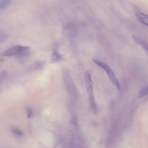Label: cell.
<instances>
[{"label":"cell","mask_w":148,"mask_h":148,"mask_svg":"<svg viewBox=\"0 0 148 148\" xmlns=\"http://www.w3.org/2000/svg\"><path fill=\"white\" fill-rule=\"evenodd\" d=\"M29 49L26 46L20 45L13 46L2 52L1 55L2 56H9L16 55L25 56L29 52Z\"/></svg>","instance_id":"6da1fadb"},{"label":"cell","mask_w":148,"mask_h":148,"mask_svg":"<svg viewBox=\"0 0 148 148\" xmlns=\"http://www.w3.org/2000/svg\"><path fill=\"white\" fill-rule=\"evenodd\" d=\"M92 61L101 67L107 73L109 78L112 84L118 90L120 88L119 83L114 73L109 66L106 64L95 59H92Z\"/></svg>","instance_id":"7a4b0ae2"},{"label":"cell","mask_w":148,"mask_h":148,"mask_svg":"<svg viewBox=\"0 0 148 148\" xmlns=\"http://www.w3.org/2000/svg\"><path fill=\"white\" fill-rule=\"evenodd\" d=\"M92 71L86 70L84 73V78L86 86L89 94V97L92 107L96 106L93 95V83L91 78Z\"/></svg>","instance_id":"3957f363"},{"label":"cell","mask_w":148,"mask_h":148,"mask_svg":"<svg viewBox=\"0 0 148 148\" xmlns=\"http://www.w3.org/2000/svg\"><path fill=\"white\" fill-rule=\"evenodd\" d=\"M135 16L141 23L147 26L148 20L147 15L140 12H137L135 13Z\"/></svg>","instance_id":"277c9868"},{"label":"cell","mask_w":148,"mask_h":148,"mask_svg":"<svg viewBox=\"0 0 148 148\" xmlns=\"http://www.w3.org/2000/svg\"><path fill=\"white\" fill-rule=\"evenodd\" d=\"M132 36L133 39L136 43L142 47L147 51V44L145 41L141 39L134 35H132Z\"/></svg>","instance_id":"5b68a950"},{"label":"cell","mask_w":148,"mask_h":148,"mask_svg":"<svg viewBox=\"0 0 148 148\" xmlns=\"http://www.w3.org/2000/svg\"><path fill=\"white\" fill-rule=\"evenodd\" d=\"M62 57L56 51H53L51 56V60L53 62H57L61 60Z\"/></svg>","instance_id":"8992f818"},{"label":"cell","mask_w":148,"mask_h":148,"mask_svg":"<svg viewBox=\"0 0 148 148\" xmlns=\"http://www.w3.org/2000/svg\"><path fill=\"white\" fill-rule=\"evenodd\" d=\"M148 95V87H145L142 88L139 92L137 96L138 99L141 98Z\"/></svg>","instance_id":"52a82bcc"},{"label":"cell","mask_w":148,"mask_h":148,"mask_svg":"<svg viewBox=\"0 0 148 148\" xmlns=\"http://www.w3.org/2000/svg\"><path fill=\"white\" fill-rule=\"evenodd\" d=\"M9 0H2L0 3V9H3L5 8L9 3Z\"/></svg>","instance_id":"ba28073f"},{"label":"cell","mask_w":148,"mask_h":148,"mask_svg":"<svg viewBox=\"0 0 148 148\" xmlns=\"http://www.w3.org/2000/svg\"><path fill=\"white\" fill-rule=\"evenodd\" d=\"M12 131L14 134L18 136H21L23 135V133L22 132L18 129L13 128L12 130Z\"/></svg>","instance_id":"9c48e42d"},{"label":"cell","mask_w":148,"mask_h":148,"mask_svg":"<svg viewBox=\"0 0 148 148\" xmlns=\"http://www.w3.org/2000/svg\"><path fill=\"white\" fill-rule=\"evenodd\" d=\"M28 113L27 115V117L28 118H30L32 115V112L30 108L28 109Z\"/></svg>","instance_id":"30bf717a"}]
</instances>
